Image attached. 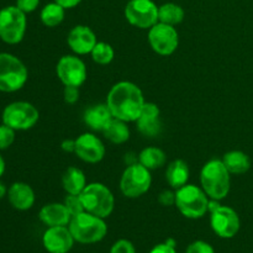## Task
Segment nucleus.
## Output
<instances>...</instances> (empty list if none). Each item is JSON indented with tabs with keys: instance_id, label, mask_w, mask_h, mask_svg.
<instances>
[{
	"instance_id": "c85d7f7f",
	"label": "nucleus",
	"mask_w": 253,
	"mask_h": 253,
	"mask_svg": "<svg viewBox=\"0 0 253 253\" xmlns=\"http://www.w3.org/2000/svg\"><path fill=\"white\" fill-rule=\"evenodd\" d=\"M63 204L67 208V210H68L72 217L85 211L83 207V203H82L81 195L67 194V197L63 200Z\"/></svg>"
},
{
	"instance_id": "aec40b11",
	"label": "nucleus",
	"mask_w": 253,
	"mask_h": 253,
	"mask_svg": "<svg viewBox=\"0 0 253 253\" xmlns=\"http://www.w3.org/2000/svg\"><path fill=\"white\" fill-rule=\"evenodd\" d=\"M39 219L47 227L68 226L72 216L63 203H49L41 208Z\"/></svg>"
},
{
	"instance_id": "ddd939ff",
	"label": "nucleus",
	"mask_w": 253,
	"mask_h": 253,
	"mask_svg": "<svg viewBox=\"0 0 253 253\" xmlns=\"http://www.w3.org/2000/svg\"><path fill=\"white\" fill-rule=\"evenodd\" d=\"M210 226L221 239H232L239 234L241 220L236 210L226 205H220L210 212Z\"/></svg>"
},
{
	"instance_id": "6ab92c4d",
	"label": "nucleus",
	"mask_w": 253,
	"mask_h": 253,
	"mask_svg": "<svg viewBox=\"0 0 253 253\" xmlns=\"http://www.w3.org/2000/svg\"><path fill=\"white\" fill-rule=\"evenodd\" d=\"M113 119V114L106 103L89 106L83 114L84 124L93 132H103Z\"/></svg>"
},
{
	"instance_id": "72a5a7b5",
	"label": "nucleus",
	"mask_w": 253,
	"mask_h": 253,
	"mask_svg": "<svg viewBox=\"0 0 253 253\" xmlns=\"http://www.w3.org/2000/svg\"><path fill=\"white\" fill-rule=\"evenodd\" d=\"M158 203L162 207H172L175 205V190L165 189L158 194Z\"/></svg>"
},
{
	"instance_id": "a211bd4d",
	"label": "nucleus",
	"mask_w": 253,
	"mask_h": 253,
	"mask_svg": "<svg viewBox=\"0 0 253 253\" xmlns=\"http://www.w3.org/2000/svg\"><path fill=\"white\" fill-rule=\"evenodd\" d=\"M7 200L14 209L19 211L30 210L35 204L36 195L30 184L25 182H15L7 189Z\"/></svg>"
},
{
	"instance_id": "393cba45",
	"label": "nucleus",
	"mask_w": 253,
	"mask_h": 253,
	"mask_svg": "<svg viewBox=\"0 0 253 253\" xmlns=\"http://www.w3.org/2000/svg\"><path fill=\"white\" fill-rule=\"evenodd\" d=\"M167 162L165 151L158 147H146L138 153V163L150 170L162 168Z\"/></svg>"
},
{
	"instance_id": "f8f14e48",
	"label": "nucleus",
	"mask_w": 253,
	"mask_h": 253,
	"mask_svg": "<svg viewBox=\"0 0 253 253\" xmlns=\"http://www.w3.org/2000/svg\"><path fill=\"white\" fill-rule=\"evenodd\" d=\"M56 74L61 83L71 86H82L88 78L85 63L77 54H66L56 64Z\"/></svg>"
},
{
	"instance_id": "2f4dec72",
	"label": "nucleus",
	"mask_w": 253,
	"mask_h": 253,
	"mask_svg": "<svg viewBox=\"0 0 253 253\" xmlns=\"http://www.w3.org/2000/svg\"><path fill=\"white\" fill-rule=\"evenodd\" d=\"M110 253H136V249L132 242L126 239H121L111 246Z\"/></svg>"
},
{
	"instance_id": "39448f33",
	"label": "nucleus",
	"mask_w": 253,
	"mask_h": 253,
	"mask_svg": "<svg viewBox=\"0 0 253 253\" xmlns=\"http://www.w3.org/2000/svg\"><path fill=\"white\" fill-rule=\"evenodd\" d=\"M29 79V71L19 57L0 52V91L15 93L22 89Z\"/></svg>"
},
{
	"instance_id": "20e7f679",
	"label": "nucleus",
	"mask_w": 253,
	"mask_h": 253,
	"mask_svg": "<svg viewBox=\"0 0 253 253\" xmlns=\"http://www.w3.org/2000/svg\"><path fill=\"white\" fill-rule=\"evenodd\" d=\"M79 195L86 212H90L103 219H106L113 214L115 208V198L113 192L103 183H88Z\"/></svg>"
},
{
	"instance_id": "dca6fc26",
	"label": "nucleus",
	"mask_w": 253,
	"mask_h": 253,
	"mask_svg": "<svg viewBox=\"0 0 253 253\" xmlns=\"http://www.w3.org/2000/svg\"><path fill=\"white\" fill-rule=\"evenodd\" d=\"M67 43L77 56L91 53L95 44L98 43V39L93 30L86 25H77L67 36Z\"/></svg>"
},
{
	"instance_id": "9d476101",
	"label": "nucleus",
	"mask_w": 253,
	"mask_h": 253,
	"mask_svg": "<svg viewBox=\"0 0 253 253\" xmlns=\"http://www.w3.org/2000/svg\"><path fill=\"white\" fill-rule=\"evenodd\" d=\"M124 15L131 26L150 30L158 22V6L153 0H128Z\"/></svg>"
},
{
	"instance_id": "6e6552de",
	"label": "nucleus",
	"mask_w": 253,
	"mask_h": 253,
	"mask_svg": "<svg viewBox=\"0 0 253 253\" xmlns=\"http://www.w3.org/2000/svg\"><path fill=\"white\" fill-rule=\"evenodd\" d=\"M2 124L15 131H27L40 120L39 109L29 101H12L7 104L1 114Z\"/></svg>"
},
{
	"instance_id": "9b49d317",
	"label": "nucleus",
	"mask_w": 253,
	"mask_h": 253,
	"mask_svg": "<svg viewBox=\"0 0 253 253\" xmlns=\"http://www.w3.org/2000/svg\"><path fill=\"white\" fill-rule=\"evenodd\" d=\"M148 43L160 56H170L179 46V34L175 26L158 21L148 30Z\"/></svg>"
},
{
	"instance_id": "f03ea898",
	"label": "nucleus",
	"mask_w": 253,
	"mask_h": 253,
	"mask_svg": "<svg viewBox=\"0 0 253 253\" xmlns=\"http://www.w3.org/2000/svg\"><path fill=\"white\" fill-rule=\"evenodd\" d=\"M200 185L210 199L220 200L229 195L231 188V174L222 160H210L200 170Z\"/></svg>"
},
{
	"instance_id": "4be33fe9",
	"label": "nucleus",
	"mask_w": 253,
	"mask_h": 253,
	"mask_svg": "<svg viewBox=\"0 0 253 253\" xmlns=\"http://www.w3.org/2000/svg\"><path fill=\"white\" fill-rule=\"evenodd\" d=\"M86 184L85 174L78 167H68L62 175V187L67 194L79 195Z\"/></svg>"
},
{
	"instance_id": "a878e982",
	"label": "nucleus",
	"mask_w": 253,
	"mask_h": 253,
	"mask_svg": "<svg viewBox=\"0 0 253 253\" xmlns=\"http://www.w3.org/2000/svg\"><path fill=\"white\" fill-rule=\"evenodd\" d=\"M185 17V11L175 2H166L158 6V21L163 24L177 26L182 24Z\"/></svg>"
},
{
	"instance_id": "1a4fd4ad",
	"label": "nucleus",
	"mask_w": 253,
	"mask_h": 253,
	"mask_svg": "<svg viewBox=\"0 0 253 253\" xmlns=\"http://www.w3.org/2000/svg\"><path fill=\"white\" fill-rule=\"evenodd\" d=\"M152 185L151 170L141 163L126 166L120 178V190L124 197L128 199H137L150 190Z\"/></svg>"
},
{
	"instance_id": "0eeeda50",
	"label": "nucleus",
	"mask_w": 253,
	"mask_h": 253,
	"mask_svg": "<svg viewBox=\"0 0 253 253\" xmlns=\"http://www.w3.org/2000/svg\"><path fill=\"white\" fill-rule=\"evenodd\" d=\"M27 29L26 14L16 5L0 10V40L7 44H17L24 40Z\"/></svg>"
},
{
	"instance_id": "a19ab883",
	"label": "nucleus",
	"mask_w": 253,
	"mask_h": 253,
	"mask_svg": "<svg viewBox=\"0 0 253 253\" xmlns=\"http://www.w3.org/2000/svg\"><path fill=\"white\" fill-rule=\"evenodd\" d=\"M5 168H6V165H5V160H4V157L1 156V153H0V178L4 175Z\"/></svg>"
},
{
	"instance_id": "b1692460",
	"label": "nucleus",
	"mask_w": 253,
	"mask_h": 253,
	"mask_svg": "<svg viewBox=\"0 0 253 253\" xmlns=\"http://www.w3.org/2000/svg\"><path fill=\"white\" fill-rule=\"evenodd\" d=\"M127 124L128 123H126V121L114 118L101 133L111 143L123 145V143L127 142L128 138H130V128H128Z\"/></svg>"
},
{
	"instance_id": "5701e85b",
	"label": "nucleus",
	"mask_w": 253,
	"mask_h": 253,
	"mask_svg": "<svg viewBox=\"0 0 253 253\" xmlns=\"http://www.w3.org/2000/svg\"><path fill=\"white\" fill-rule=\"evenodd\" d=\"M221 160L222 162H224L225 167H226L227 170L230 172V174H245V173L249 172L250 168H251V160H250L249 156L245 152H242V151H229V152L225 153L224 157H222Z\"/></svg>"
},
{
	"instance_id": "cd10ccee",
	"label": "nucleus",
	"mask_w": 253,
	"mask_h": 253,
	"mask_svg": "<svg viewBox=\"0 0 253 253\" xmlns=\"http://www.w3.org/2000/svg\"><path fill=\"white\" fill-rule=\"evenodd\" d=\"M91 59L99 66H108L115 58V51L110 43L104 41H98L91 51Z\"/></svg>"
},
{
	"instance_id": "423d86ee",
	"label": "nucleus",
	"mask_w": 253,
	"mask_h": 253,
	"mask_svg": "<svg viewBox=\"0 0 253 253\" xmlns=\"http://www.w3.org/2000/svg\"><path fill=\"white\" fill-rule=\"evenodd\" d=\"M209 199L202 187L185 184L175 190V207L187 219H202L208 212Z\"/></svg>"
},
{
	"instance_id": "f704fd0d",
	"label": "nucleus",
	"mask_w": 253,
	"mask_h": 253,
	"mask_svg": "<svg viewBox=\"0 0 253 253\" xmlns=\"http://www.w3.org/2000/svg\"><path fill=\"white\" fill-rule=\"evenodd\" d=\"M175 241L173 239H168L163 244H158L151 250L150 253H177L175 251Z\"/></svg>"
},
{
	"instance_id": "e433bc0d",
	"label": "nucleus",
	"mask_w": 253,
	"mask_h": 253,
	"mask_svg": "<svg viewBox=\"0 0 253 253\" xmlns=\"http://www.w3.org/2000/svg\"><path fill=\"white\" fill-rule=\"evenodd\" d=\"M61 150L66 153H74L76 152V140L66 138L61 142Z\"/></svg>"
},
{
	"instance_id": "58836bf2",
	"label": "nucleus",
	"mask_w": 253,
	"mask_h": 253,
	"mask_svg": "<svg viewBox=\"0 0 253 253\" xmlns=\"http://www.w3.org/2000/svg\"><path fill=\"white\" fill-rule=\"evenodd\" d=\"M124 161H125V163L127 166L135 165V163H138V155H136L133 152H127L125 155V157H124Z\"/></svg>"
},
{
	"instance_id": "4c0bfd02",
	"label": "nucleus",
	"mask_w": 253,
	"mask_h": 253,
	"mask_svg": "<svg viewBox=\"0 0 253 253\" xmlns=\"http://www.w3.org/2000/svg\"><path fill=\"white\" fill-rule=\"evenodd\" d=\"M57 4H59L61 6H63L64 9H73V7L78 6L82 2V0H53Z\"/></svg>"
},
{
	"instance_id": "2eb2a0df",
	"label": "nucleus",
	"mask_w": 253,
	"mask_h": 253,
	"mask_svg": "<svg viewBox=\"0 0 253 253\" xmlns=\"http://www.w3.org/2000/svg\"><path fill=\"white\" fill-rule=\"evenodd\" d=\"M74 242L68 226L47 227L42 236V245L48 253H68Z\"/></svg>"
},
{
	"instance_id": "412c9836",
	"label": "nucleus",
	"mask_w": 253,
	"mask_h": 253,
	"mask_svg": "<svg viewBox=\"0 0 253 253\" xmlns=\"http://www.w3.org/2000/svg\"><path fill=\"white\" fill-rule=\"evenodd\" d=\"M189 177V166H188V163L184 160L178 158V160L172 161L167 166V169H166V180H167L168 185L172 189L177 190L179 188L184 187L185 184H188Z\"/></svg>"
},
{
	"instance_id": "7c9ffc66",
	"label": "nucleus",
	"mask_w": 253,
	"mask_h": 253,
	"mask_svg": "<svg viewBox=\"0 0 253 253\" xmlns=\"http://www.w3.org/2000/svg\"><path fill=\"white\" fill-rule=\"evenodd\" d=\"M185 253H215L214 247L208 242L198 240V241L192 242L185 250Z\"/></svg>"
},
{
	"instance_id": "473e14b6",
	"label": "nucleus",
	"mask_w": 253,
	"mask_h": 253,
	"mask_svg": "<svg viewBox=\"0 0 253 253\" xmlns=\"http://www.w3.org/2000/svg\"><path fill=\"white\" fill-rule=\"evenodd\" d=\"M79 96H81V93H79L78 86H71L66 85L63 89V100L66 104H69V105H73L77 101L79 100Z\"/></svg>"
},
{
	"instance_id": "c9c22d12",
	"label": "nucleus",
	"mask_w": 253,
	"mask_h": 253,
	"mask_svg": "<svg viewBox=\"0 0 253 253\" xmlns=\"http://www.w3.org/2000/svg\"><path fill=\"white\" fill-rule=\"evenodd\" d=\"M40 0H16V6L25 14L34 12L39 7Z\"/></svg>"
},
{
	"instance_id": "f3484780",
	"label": "nucleus",
	"mask_w": 253,
	"mask_h": 253,
	"mask_svg": "<svg viewBox=\"0 0 253 253\" xmlns=\"http://www.w3.org/2000/svg\"><path fill=\"white\" fill-rule=\"evenodd\" d=\"M136 127L138 132L145 137H157L162 131V123H161V110L157 104L146 101L141 110L140 116L137 118Z\"/></svg>"
},
{
	"instance_id": "c756f323",
	"label": "nucleus",
	"mask_w": 253,
	"mask_h": 253,
	"mask_svg": "<svg viewBox=\"0 0 253 253\" xmlns=\"http://www.w3.org/2000/svg\"><path fill=\"white\" fill-rule=\"evenodd\" d=\"M15 132L16 131L12 130L11 127H9L5 124L0 125V151L7 150L14 143Z\"/></svg>"
},
{
	"instance_id": "ea45409f",
	"label": "nucleus",
	"mask_w": 253,
	"mask_h": 253,
	"mask_svg": "<svg viewBox=\"0 0 253 253\" xmlns=\"http://www.w3.org/2000/svg\"><path fill=\"white\" fill-rule=\"evenodd\" d=\"M7 189L9 188H6V185L4 184V183L0 180V199H2V198H5L7 195Z\"/></svg>"
},
{
	"instance_id": "7ed1b4c3",
	"label": "nucleus",
	"mask_w": 253,
	"mask_h": 253,
	"mask_svg": "<svg viewBox=\"0 0 253 253\" xmlns=\"http://www.w3.org/2000/svg\"><path fill=\"white\" fill-rule=\"evenodd\" d=\"M68 229L72 232L74 241L82 245L100 242L108 234L105 219L86 211L72 217Z\"/></svg>"
},
{
	"instance_id": "bb28decb",
	"label": "nucleus",
	"mask_w": 253,
	"mask_h": 253,
	"mask_svg": "<svg viewBox=\"0 0 253 253\" xmlns=\"http://www.w3.org/2000/svg\"><path fill=\"white\" fill-rule=\"evenodd\" d=\"M64 16H66V9L57 4L56 1L46 4L40 12V19H41L42 24L51 29L61 25L63 22Z\"/></svg>"
},
{
	"instance_id": "4468645a",
	"label": "nucleus",
	"mask_w": 253,
	"mask_h": 253,
	"mask_svg": "<svg viewBox=\"0 0 253 253\" xmlns=\"http://www.w3.org/2000/svg\"><path fill=\"white\" fill-rule=\"evenodd\" d=\"M105 145L94 132H84L76 138L74 155L81 161L90 165L101 162L105 157Z\"/></svg>"
},
{
	"instance_id": "f257e3e1",
	"label": "nucleus",
	"mask_w": 253,
	"mask_h": 253,
	"mask_svg": "<svg viewBox=\"0 0 253 253\" xmlns=\"http://www.w3.org/2000/svg\"><path fill=\"white\" fill-rule=\"evenodd\" d=\"M145 96L137 84L121 81L114 84L106 96V105L115 119L135 123L145 105Z\"/></svg>"
}]
</instances>
